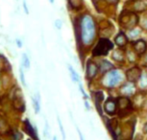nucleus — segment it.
<instances>
[{
    "label": "nucleus",
    "instance_id": "nucleus-1",
    "mask_svg": "<svg viewBox=\"0 0 147 140\" xmlns=\"http://www.w3.org/2000/svg\"><path fill=\"white\" fill-rule=\"evenodd\" d=\"M80 38L84 46H90L96 38V25L94 19L90 15H85L81 17L79 24Z\"/></svg>",
    "mask_w": 147,
    "mask_h": 140
},
{
    "label": "nucleus",
    "instance_id": "nucleus-2",
    "mask_svg": "<svg viewBox=\"0 0 147 140\" xmlns=\"http://www.w3.org/2000/svg\"><path fill=\"white\" fill-rule=\"evenodd\" d=\"M123 81V75L120 71L112 69L105 74L103 78V84L107 88H113Z\"/></svg>",
    "mask_w": 147,
    "mask_h": 140
},
{
    "label": "nucleus",
    "instance_id": "nucleus-3",
    "mask_svg": "<svg viewBox=\"0 0 147 140\" xmlns=\"http://www.w3.org/2000/svg\"><path fill=\"white\" fill-rule=\"evenodd\" d=\"M138 22V17L136 13L130 11H123L119 16V24L125 29L131 30L135 28Z\"/></svg>",
    "mask_w": 147,
    "mask_h": 140
},
{
    "label": "nucleus",
    "instance_id": "nucleus-4",
    "mask_svg": "<svg viewBox=\"0 0 147 140\" xmlns=\"http://www.w3.org/2000/svg\"><path fill=\"white\" fill-rule=\"evenodd\" d=\"M113 49V44L112 42H110L108 38H100L99 42H97L96 46L94 47L92 51L93 56H106Z\"/></svg>",
    "mask_w": 147,
    "mask_h": 140
},
{
    "label": "nucleus",
    "instance_id": "nucleus-5",
    "mask_svg": "<svg viewBox=\"0 0 147 140\" xmlns=\"http://www.w3.org/2000/svg\"><path fill=\"white\" fill-rule=\"evenodd\" d=\"M116 103H117V109L122 113V115H127L129 111H132V103L127 96L119 97Z\"/></svg>",
    "mask_w": 147,
    "mask_h": 140
},
{
    "label": "nucleus",
    "instance_id": "nucleus-6",
    "mask_svg": "<svg viewBox=\"0 0 147 140\" xmlns=\"http://www.w3.org/2000/svg\"><path fill=\"white\" fill-rule=\"evenodd\" d=\"M134 131H135V121H129L121 128L119 135H120L122 140H131L133 135H134Z\"/></svg>",
    "mask_w": 147,
    "mask_h": 140
},
{
    "label": "nucleus",
    "instance_id": "nucleus-7",
    "mask_svg": "<svg viewBox=\"0 0 147 140\" xmlns=\"http://www.w3.org/2000/svg\"><path fill=\"white\" fill-rule=\"evenodd\" d=\"M141 74L142 73H141L140 68L138 66H134L126 71V78L128 80V82L135 83V82H138L140 80Z\"/></svg>",
    "mask_w": 147,
    "mask_h": 140
},
{
    "label": "nucleus",
    "instance_id": "nucleus-8",
    "mask_svg": "<svg viewBox=\"0 0 147 140\" xmlns=\"http://www.w3.org/2000/svg\"><path fill=\"white\" fill-rule=\"evenodd\" d=\"M99 71V67L95 62L92 61H88L87 64V67H86V75L88 80H92L95 78Z\"/></svg>",
    "mask_w": 147,
    "mask_h": 140
},
{
    "label": "nucleus",
    "instance_id": "nucleus-9",
    "mask_svg": "<svg viewBox=\"0 0 147 140\" xmlns=\"http://www.w3.org/2000/svg\"><path fill=\"white\" fill-rule=\"evenodd\" d=\"M104 111L109 115H115L117 111V103L112 98L108 99L104 104Z\"/></svg>",
    "mask_w": 147,
    "mask_h": 140
},
{
    "label": "nucleus",
    "instance_id": "nucleus-10",
    "mask_svg": "<svg viewBox=\"0 0 147 140\" xmlns=\"http://www.w3.org/2000/svg\"><path fill=\"white\" fill-rule=\"evenodd\" d=\"M133 48L137 55H143L147 50V43L143 40H138L133 43Z\"/></svg>",
    "mask_w": 147,
    "mask_h": 140
},
{
    "label": "nucleus",
    "instance_id": "nucleus-11",
    "mask_svg": "<svg viewBox=\"0 0 147 140\" xmlns=\"http://www.w3.org/2000/svg\"><path fill=\"white\" fill-rule=\"evenodd\" d=\"M135 90H136L135 84L132 83V82H128V83H126L125 84H123V86H121L120 92L123 96H127V97H128V96L134 94Z\"/></svg>",
    "mask_w": 147,
    "mask_h": 140
},
{
    "label": "nucleus",
    "instance_id": "nucleus-12",
    "mask_svg": "<svg viewBox=\"0 0 147 140\" xmlns=\"http://www.w3.org/2000/svg\"><path fill=\"white\" fill-rule=\"evenodd\" d=\"M115 44L117 45L118 47H124V46L128 43V38L126 37V35L124 34V33L120 32L115 37Z\"/></svg>",
    "mask_w": 147,
    "mask_h": 140
},
{
    "label": "nucleus",
    "instance_id": "nucleus-13",
    "mask_svg": "<svg viewBox=\"0 0 147 140\" xmlns=\"http://www.w3.org/2000/svg\"><path fill=\"white\" fill-rule=\"evenodd\" d=\"M24 128H25L26 133H28L33 139L38 140V136H37V131H35V129L33 128V126L31 125V123H30V121H29L28 119H26L25 121H24Z\"/></svg>",
    "mask_w": 147,
    "mask_h": 140
},
{
    "label": "nucleus",
    "instance_id": "nucleus-14",
    "mask_svg": "<svg viewBox=\"0 0 147 140\" xmlns=\"http://www.w3.org/2000/svg\"><path fill=\"white\" fill-rule=\"evenodd\" d=\"M98 67H99V71L103 74H106L107 72H109L110 70H112L113 68V64H111L109 61H107V60H102V61L99 62Z\"/></svg>",
    "mask_w": 147,
    "mask_h": 140
},
{
    "label": "nucleus",
    "instance_id": "nucleus-15",
    "mask_svg": "<svg viewBox=\"0 0 147 140\" xmlns=\"http://www.w3.org/2000/svg\"><path fill=\"white\" fill-rule=\"evenodd\" d=\"M112 59L117 62H123L124 59H125V54H124V52L120 50V49H115V50L113 51Z\"/></svg>",
    "mask_w": 147,
    "mask_h": 140
},
{
    "label": "nucleus",
    "instance_id": "nucleus-16",
    "mask_svg": "<svg viewBox=\"0 0 147 140\" xmlns=\"http://www.w3.org/2000/svg\"><path fill=\"white\" fill-rule=\"evenodd\" d=\"M134 2H135L134 8L136 11H138V12H142V11L147 9V4L145 2L141 1V0H135Z\"/></svg>",
    "mask_w": 147,
    "mask_h": 140
},
{
    "label": "nucleus",
    "instance_id": "nucleus-17",
    "mask_svg": "<svg viewBox=\"0 0 147 140\" xmlns=\"http://www.w3.org/2000/svg\"><path fill=\"white\" fill-rule=\"evenodd\" d=\"M138 82V86H140L141 89H143V90L147 89V74L146 73L141 74L140 78Z\"/></svg>",
    "mask_w": 147,
    "mask_h": 140
},
{
    "label": "nucleus",
    "instance_id": "nucleus-18",
    "mask_svg": "<svg viewBox=\"0 0 147 140\" xmlns=\"http://www.w3.org/2000/svg\"><path fill=\"white\" fill-rule=\"evenodd\" d=\"M69 3L73 9L79 10L83 6V0H69Z\"/></svg>",
    "mask_w": 147,
    "mask_h": 140
},
{
    "label": "nucleus",
    "instance_id": "nucleus-19",
    "mask_svg": "<svg viewBox=\"0 0 147 140\" xmlns=\"http://www.w3.org/2000/svg\"><path fill=\"white\" fill-rule=\"evenodd\" d=\"M68 69H69V72H70V76H71V79L73 82H76V83H79V76L78 74L75 72V70L73 69V67L71 65H68Z\"/></svg>",
    "mask_w": 147,
    "mask_h": 140
},
{
    "label": "nucleus",
    "instance_id": "nucleus-20",
    "mask_svg": "<svg viewBox=\"0 0 147 140\" xmlns=\"http://www.w3.org/2000/svg\"><path fill=\"white\" fill-rule=\"evenodd\" d=\"M32 102H33V107H34L35 112H36V113H38V112H40V103H38V99L33 97L32 98Z\"/></svg>",
    "mask_w": 147,
    "mask_h": 140
},
{
    "label": "nucleus",
    "instance_id": "nucleus-21",
    "mask_svg": "<svg viewBox=\"0 0 147 140\" xmlns=\"http://www.w3.org/2000/svg\"><path fill=\"white\" fill-rule=\"evenodd\" d=\"M22 65H23V67H26V68L30 67V60L26 54L22 55Z\"/></svg>",
    "mask_w": 147,
    "mask_h": 140
},
{
    "label": "nucleus",
    "instance_id": "nucleus-22",
    "mask_svg": "<svg viewBox=\"0 0 147 140\" xmlns=\"http://www.w3.org/2000/svg\"><path fill=\"white\" fill-rule=\"evenodd\" d=\"M19 76H20V81L22 84H23L24 86H26V82H25V77H24V72H23V65H21L20 67H19Z\"/></svg>",
    "mask_w": 147,
    "mask_h": 140
},
{
    "label": "nucleus",
    "instance_id": "nucleus-23",
    "mask_svg": "<svg viewBox=\"0 0 147 140\" xmlns=\"http://www.w3.org/2000/svg\"><path fill=\"white\" fill-rule=\"evenodd\" d=\"M140 30H138V29H136V28H133L131 30H129V37L130 38H137L138 35H140Z\"/></svg>",
    "mask_w": 147,
    "mask_h": 140
},
{
    "label": "nucleus",
    "instance_id": "nucleus-24",
    "mask_svg": "<svg viewBox=\"0 0 147 140\" xmlns=\"http://www.w3.org/2000/svg\"><path fill=\"white\" fill-rule=\"evenodd\" d=\"M57 118H58V123H59V128H60V130H61V133H62V136H63V140H66V138H65V130H63L62 121H61V118L59 117V115H58Z\"/></svg>",
    "mask_w": 147,
    "mask_h": 140
},
{
    "label": "nucleus",
    "instance_id": "nucleus-25",
    "mask_svg": "<svg viewBox=\"0 0 147 140\" xmlns=\"http://www.w3.org/2000/svg\"><path fill=\"white\" fill-rule=\"evenodd\" d=\"M136 56H137V53L134 51V52H131L129 51L128 53H127V58H128V60L131 62H134L136 61Z\"/></svg>",
    "mask_w": 147,
    "mask_h": 140
},
{
    "label": "nucleus",
    "instance_id": "nucleus-26",
    "mask_svg": "<svg viewBox=\"0 0 147 140\" xmlns=\"http://www.w3.org/2000/svg\"><path fill=\"white\" fill-rule=\"evenodd\" d=\"M79 89H80V91H81L82 92V94H83V96H84V97L86 98V99H88V96L87 95V94H86V92H85V90H84V88H83V86H82V84L81 83H80V82H79Z\"/></svg>",
    "mask_w": 147,
    "mask_h": 140
},
{
    "label": "nucleus",
    "instance_id": "nucleus-27",
    "mask_svg": "<svg viewBox=\"0 0 147 140\" xmlns=\"http://www.w3.org/2000/svg\"><path fill=\"white\" fill-rule=\"evenodd\" d=\"M62 25H63V22H62V20H60V19H57L56 21H55V26H56V28L57 29H61L62 28Z\"/></svg>",
    "mask_w": 147,
    "mask_h": 140
},
{
    "label": "nucleus",
    "instance_id": "nucleus-28",
    "mask_svg": "<svg viewBox=\"0 0 147 140\" xmlns=\"http://www.w3.org/2000/svg\"><path fill=\"white\" fill-rule=\"evenodd\" d=\"M77 131H78V134H79V138H80V140H85V137H84V135L82 134V133H81V131H80V129L77 127Z\"/></svg>",
    "mask_w": 147,
    "mask_h": 140
},
{
    "label": "nucleus",
    "instance_id": "nucleus-29",
    "mask_svg": "<svg viewBox=\"0 0 147 140\" xmlns=\"http://www.w3.org/2000/svg\"><path fill=\"white\" fill-rule=\"evenodd\" d=\"M23 8H24V12H25V13H27V15H28V13H29V11H28V9H27L26 1H23Z\"/></svg>",
    "mask_w": 147,
    "mask_h": 140
},
{
    "label": "nucleus",
    "instance_id": "nucleus-30",
    "mask_svg": "<svg viewBox=\"0 0 147 140\" xmlns=\"http://www.w3.org/2000/svg\"><path fill=\"white\" fill-rule=\"evenodd\" d=\"M142 133H147V122L143 125V127H142Z\"/></svg>",
    "mask_w": 147,
    "mask_h": 140
},
{
    "label": "nucleus",
    "instance_id": "nucleus-31",
    "mask_svg": "<svg viewBox=\"0 0 147 140\" xmlns=\"http://www.w3.org/2000/svg\"><path fill=\"white\" fill-rule=\"evenodd\" d=\"M16 45H18V47H22V42H21V40H16Z\"/></svg>",
    "mask_w": 147,
    "mask_h": 140
},
{
    "label": "nucleus",
    "instance_id": "nucleus-32",
    "mask_svg": "<svg viewBox=\"0 0 147 140\" xmlns=\"http://www.w3.org/2000/svg\"><path fill=\"white\" fill-rule=\"evenodd\" d=\"M85 107H86V109H90V104H88V101L87 100H86L85 101Z\"/></svg>",
    "mask_w": 147,
    "mask_h": 140
},
{
    "label": "nucleus",
    "instance_id": "nucleus-33",
    "mask_svg": "<svg viewBox=\"0 0 147 140\" xmlns=\"http://www.w3.org/2000/svg\"><path fill=\"white\" fill-rule=\"evenodd\" d=\"M106 1H109V2H111V3H116L117 0H106Z\"/></svg>",
    "mask_w": 147,
    "mask_h": 140
},
{
    "label": "nucleus",
    "instance_id": "nucleus-34",
    "mask_svg": "<svg viewBox=\"0 0 147 140\" xmlns=\"http://www.w3.org/2000/svg\"><path fill=\"white\" fill-rule=\"evenodd\" d=\"M144 108L147 109V101H146V103H145V106H144Z\"/></svg>",
    "mask_w": 147,
    "mask_h": 140
},
{
    "label": "nucleus",
    "instance_id": "nucleus-35",
    "mask_svg": "<svg viewBox=\"0 0 147 140\" xmlns=\"http://www.w3.org/2000/svg\"><path fill=\"white\" fill-rule=\"evenodd\" d=\"M53 140H57V136H54L53 137Z\"/></svg>",
    "mask_w": 147,
    "mask_h": 140
},
{
    "label": "nucleus",
    "instance_id": "nucleus-36",
    "mask_svg": "<svg viewBox=\"0 0 147 140\" xmlns=\"http://www.w3.org/2000/svg\"><path fill=\"white\" fill-rule=\"evenodd\" d=\"M144 61H145V62H147V56L145 57V59H144Z\"/></svg>",
    "mask_w": 147,
    "mask_h": 140
},
{
    "label": "nucleus",
    "instance_id": "nucleus-37",
    "mask_svg": "<svg viewBox=\"0 0 147 140\" xmlns=\"http://www.w3.org/2000/svg\"><path fill=\"white\" fill-rule=\"evenodd\" d=\"M49 1H50L51 3H53V2H54V0H49Z\"/></svg>",
    "mask_w": 147,
    "mask_h": 140
},
{
    "label": "nucleus",
    "instance_id": "nucleus-38",
    "mask_svg": "<svg viewBox=\"0 0 147 140\" xmlns=\"http://www.w3.org/2000/svg\"><path fill=\"white\" fill-rule=\"evenodd\" d=\"M136 140H138V139H136Z\"/></svg>",
    "mask_w": 147,
    "mask_h": 140
}]
</instances>
